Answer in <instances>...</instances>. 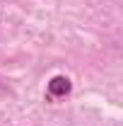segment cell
I'll list each match as a JSON object with an SVG mask.
<instances>
[{"label":"cell","instance_id":"1","mask_svg":"<svg viewBox=\"0 0 123 126\" xmlns=\"http://www.w3.org/2000/svg\"><path fill=\"white\" fill-rule=\"evenodd\" d=\"M70 90H73V85H70V80L65 75H53L46 85V92H48L51 99H61L65 94H70Z\"/></svg>","mask_w":123,"mask_h":126}]
</instances>
